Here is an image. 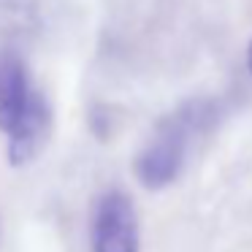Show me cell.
Wrapping results in <instances>:
<instances>
[{
    "instance_id": "5",
    "label": "cell",
    "mask_w": 252,
    "mask_h": 252,
    "mask_svg": "<svg viewBox=\"0 0 252 252\" xmlns=\"http://www.w3.org/2000/svg\"><path fill=\"white\" fill-rule=\"evenodd\" d=\"M247 63H250V71H252V44H250V52H247Z\"/></svg>"
},
{
    "instance_id": "2",
    "label": "cell",
    "mask_w": 252,
    "mask_h": 252,
    "mask_svg": "<svg viewBox=\"0 0 252 252\" xmlns=\"http://www.w3.org/2000/svg\"><path fill=\"white\" fill-rule=\"evenodd\" d=\"M138 220L130 198L109 190L98 198L93 214V252H138Z\"/></svg>"
},
{
    "instance_id": "1",
    "label": "cell",
    "mask_w": 252,
    "mask_h": 252,
    "mask_svg": "<svg viewBox=\"0 0 252 252\" xmlns=\"http://www.w3.org/2000/svg\"><path fill=\"white\" fill-rule=\"evenodd\" d=\"M187 130L190 122L187 117L168 120L160 133L136 155L133 174L147 190H163L174 185L176 176L182 174L185 165V147H187Z\"/></svg>"
},
{
    "instance_id": "4",
    "label": "cell",
    "mask_w": 252,
    "mask_h": 252,
    "mask_svg": "<svg viewBox=\"0 0 252 252\" xmlns=\"http://www.w3.org/2000/svg\"><path fill=\"white\" fill-rule=\"evenodd\" d=\"M35 90L30 87L28 73L19 57L3 55L0 57V130L11 133L25 117Z\"/></svg>"
},
{
    "instance_id": "3",
    "label": "cell",
    "mask_w": 252,
    "mask_h": 252,
    "mask_svg": "<svg viewBox=\"0 0 252 252\" xmlns=\"http://www.w3.org/2000/svg\"><path fill=\"white\" fill-rule=\"evenodd\" d=\"M52 138V109L46 103L44 93L35 90L25 117L19 125L8 133V163L11 165H28L46 149Z\"/></svg>"
}]
</instances>
